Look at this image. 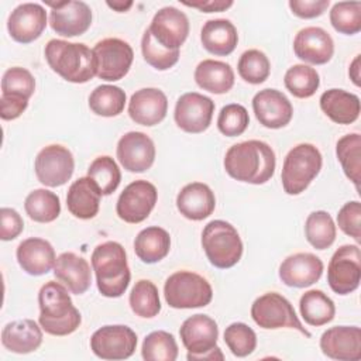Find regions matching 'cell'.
<instances>
[{"label": "cell", "mask_w": 361, "mask_h": 361, "mask_svg": "<svg viewBox=\"0 0 361 361\" xmlns=\"http://www.w3.org/2000/svg\"><path fill=\"white\" fill-rule=\"evenodd\" d=\"M275 152L264 141L248 140L231 145L224 157V169L235 180L262 185L275 172Z\"/></svg>", "instance_id": "obj_1"}, {"label": "cell", "mask_w": 361, "mask_h": 361, "mask_svg": "<svg viewBox=\"0 0 361 361\" xmlns=\"http://www.w3.org/2000/svg\"><path fill=\"white\" fill-rule=\"evenodd\" d=\"M68 290L63 283L48 281L38 292V322L51 336H68L82 323V316L73 306Z\"/></svg>", "instance_id": "obj_2"}, {"label": "cell", "mask_w": 361, "mask_h": 361, "mask_svg": "<svg viewBox=\"0 0 361 361\" xmlns=\"http://www.w3.org/2000/svg\"><path fill=\"white\" fill-rule=\"evenodd\" d=\"M44 54L49 68L68 82L86 83L96 76L97 66L93 49L82 42L49 39Z\"/></svg>", "instance_id": "obj_3"}, {"label": "cell", "mask_w": 361, "mask_h": 361, "mask_svg": "<svg viewBox=\"0 0 361 361\" xmlns=\"http://www.w3.org/2000/svg\"><path fill=\"white\" fill-rule=\"evenodd\" d=\"M92 268L99 292L106 298H120L128 288L131 272L124 247L117 241L99 244L92 252Z\"/></svg>", "instance_id": "obj_4"}, {"label": "cell", "mask_w": 361, "mask_h": 361, "mask_svg": "<svg viewBox=\"0 0 361 361\" xmlns=\"http://www.w3.org/2000/svg\"><path fill=\"white\" fill-rule=\"evenodd\" d=\"M323 158L317 147L309 142L298 144L285 157L282 165V188L288 195H300L319 175Z\"/></svg>", "instance_id": "obj_5"}, {"label": "cell", "mask_w": 361, "mask_h": 361, "mask_svg": "<svg viewBox=\"0 0 361 361\" xmlns=\"http://www.w3.org/2000/svg\"><path fill=\"white\" fill-rule=\"evenodd\" d=\"M202 247L209 262L220 269L234 267L243 255L238 231L224 220H212L202 231Z\"/></svg>", "instance_id": "obj_6"}, {"label": "cell", "mask_w": 361, "mask_h": 361, "mask_svg": "<svg viewBox=\"0 0 361 361\" xmlns=\"http://www.w3.org/2000/svg\"><path fill=\"white\" fill-rule=\"evenodd\" d=\"M179 336L188 350L189 361L224 360L221 350L217 347L219 327L210 316L197 313L188 317L179 329Z\"/></svg>", "instance_id": "obj_7"}, {"label": "cell", "mask_w": 361, "mask_h": 361, "mask_svg": "<svg viewBox=\"0 0 361 361\" xmlns=\"http://www.w3.org/2000/svg\"><path fill=\"white\" fill-rule=\"evenodd\" d=\"M166 303L173 309L204 307L212 302L213 289L206 278L192 271H178L164 285Z\"/></svg>", "instance_id": "obj_8"}, {"label": "cell", "mask_w": 361, "mask_h": 361, "mask_svg": "<svg viewBox=\"0 0 361 361\" xmlns=\"http://www.w3.org/2000/svg\"><path fill=\"white\" fill-rule=\"evenodd\" d=\"M251 317L261 329L275 330L288 327L310 337V333L298 319L292 303L281 293L268 292L257 298L251 306Z\"/></svg>", "instance_id": "obj_9"}, {"label": "cell", "mask_w": 361, "mask_h": 361, "mask_svg": "<svg viewBox=\"0 0 361 361\" xmlns=\"http://www.w3.org/2000/svg\"><path fill=\"white\" fill-rule=\"evenodd\" d=\"M361 251L355 244H344L336 250L327 267V282L337 295H348L360 286Z\"/></svg>", "instance_id": "obj_10"}, {"label": "cell", "mask_w": 361, "mask_h": 361, "mask_svg": "<svg viewBox=\"0 0 361 361\" xmlns=\"http://www.w3.org/2000/svg\"><path fill=\"white\" fill-rule=\"evenodd\" d=\"M93 54L97 66L96 76L107 82L123 79L128 73L134 59L131 45L120 38H104L99 41L93 48Z\"/></svg>", "instance_id": "obj_11"}, {"label": "cell", "mask_w": 361, "mask_h": 361, "mask_svg": "<svg viewBox=\"0 0 361 361\" xmlns=\"http://www.w3.org/2000/svg\"><path fill=\"white\" fill-rule=\"evenodd\" d=\"M137 347V334L124 324H111L97 329L90 337V350L102 360L130 358Z\"/></svg>", "instance_id": "obj_12"}, {"label": "cell", "mask_w": 361, "mask_h": 361, "mask_svg": "<svg viewBox=\"0 0 361 361\" xmlns=\"http://www.w3.org/2000/svg\"><path fill=\"white\" fill-rule=\"evenodd\" d=\"M34 169L38 180L42 185L56 188L65 185L72 178L75 159L66 147L51 144L38 152L34 162Z\"/></svg>", "instance_id": "obj_13"}, {"label": "cell", "mask_w": 361, "mask_h": 361, "mask_svg": "<svg viewBox=\"0 0 361 361\" xmlns=\"http://www.w3.org/2000/svg\"><path fill=\"white\" fill-rule=\"evenodd\" d=\"M157 199L158 192L151 182L145 179L134 180L124 188L117 199V216L130 224L141 223L155 207Z\"/></svg>", "instance_id": "obj_14"}, {"label": "cell", "mask_w": 361, "mask_h": 361, "mask_svg": "<svg viewBox=\"0 0 361 361\" xmlns=\"http://www.w3.org/2000/svg\"><path fill=\"white\" fill-rule=\"evenodd\" d=\"M214 113V102L197 92L183 93L173 111L176 126L185 133L199 134L209 128Z\"/></svg>", "instance_id": "obj_15"}, {"label": "cell", "mask_w": 361, "mask_h": 361, "mask_svg": "<svg viewBox=\"0 0 361 361\" xmlns=\"http://www.w3.org/2000/svg\"><path fill=\"white\" fill-rule=\"evenodd\" d=\"M49 13L51 28L62 37L85 34L92 24V10L85 1H45Z\"/></svg>", "instance_id": "obj_16"}, {"label": "cell", "mask_w": 361, "mask_h": 361, "mask_svg": "<svg viewBox=\"0 0 361 361\" xmlns=\"http://www.w3.org/2000/svg\"><path fill=\"white\" fill-rule=\"evenodd\" d=\"M148 30L158 44L175 51L189 35V20L179 8L166 6L155 13Z\"/></svg>", "instance_id": "obj_17"}, {"label": "cell", "mask_w": 361, "mask_h": 361, "mask_svg": "<svg viewBox=\"0 0 361 361\" xmlns=\"http://www.w3.org/2000/svg\"><path fill=\"white\" fill-rule=\"evenodd\" d=\"M117 159L128 172H145L155 161L154 141L141 131H128L117 142Z\"/></svg>", "instance_id": "obj_18"}, {"label": "cell", "mask_w": 361, "mask_h": 361, "mask_svg": "<svg viewBox=\"0 0 361 361\" xmlns=\"http://www.w3.org/2000/svg\"><path fill=\"white\" fill-rule=\"evenodd\" d=\"M47 27V11L38 3L18 4L8 16L10 37L20 44H30L39 38Z\"/></svg>", "instance_id": "obj_19"}, {"label": "cell", "mask_w": 361, "mask_h": 361, "mask_svg": "<svg viewBox=\"0 0 361 361\" xmlns=\"http://www.w3.org/2000/svg\"><path fill=\"white\" fill-rule=\"evenodd\" d=\"M257 120L267 128H282L292 120L293 107L289 99L276 89H262L252 97Z\"/></svg>", "instance_id": "obj_20"}, {"label": "cell", "mask_w": 361, "mask_h": 361, "mask_svg": "<svg viewBox=\"0 0 361 361\" xmlns=\"http://www.w3.org/2000/svg\"><path fill=\"white\" fill-rule=\"evenodd\" d=\"M322 353L338 361L361 360V329L357 326H334L320 337Z\"/></svg>", "instance_id": "obj_21"}, {"label": "cell", "mask_w": 361, "mask_h": 361, "mask_svg": "<svg viewBox=\"0 0 361 361\" xmlns=\"http://www.w3.org/2000/svg\"><path fill=\"white\" fill-rule=\"evenodd\" d=\"M293 52L303 62L324 65L333 58L334 42L326 30L320 27H305L295 35Z\"/></svg>", "instance_id": "obj_22"}, {"label": "cell", "mask_w": 361, "mask_h": 361, "mask_svg": "<svg viewBox=\"0 0 361 361\" xmlns=\"http://www.w3.org/2000/svg\"><path fill=\"white\" fill-rule=\"evenodd\" d=\"M322 259L312 252H296L286 257L279 265L281 281L290 288H307L316 283L323 274Z\"/></svg>", "instance_id": "obj_23"}, {"label": "cell", "mask_w": 361, "mask_h": 361, "mask_svg": "<svg viewBox=\"0 0 361 361\" xmlns=\"http://www.w3.org/2000/svg\"><path fill=\"white\" fill-rule=\"evenodd\" d=\"M168 111V99L157 87H144L133 93L128 102L130 118L141 126L152 127L159 124Z\"/></svg>", "instance_id": "obj_24"}, {"label": "cell", "mask_w": 361, "mask_h": 361, "mask_svg": "<svg viewBox=\"0 0 361 361\" xmlns=\"http://www.w3.org/2000/svg\"><path fill=\"white\" fill-rule=\"evenodd\" d=\"M18 265L28 275L39 276L48 274L55 265V250L49 241L39 237L23 240L16 251Z\"/></svg>", "instance_id": "obj_25"}, {"label": "cell", "mask_w": 361, "mask_h": 361, "mask_svg": "<svg viewBox=\"0 0 361 361\" xmlns=\"http://www.w3.org/2000/svg\"><path fill=\"white\" fill-rule=\"evenodd\" d=\"M54 275L69 289V292L75 295L85 293L92 283V271L89 262L72 251L62 252L56 257Z\"/></svg>", "instance_id": "obj_26"}, {"label": "cell", "mask_w": 361, "mask_h": 361, "mask_svg": "<svg viewBox=\"0 0 361 361\" xmlns=\"http://www.w3.org/2000/svg\"><path fill=\"white\" fill-rule=\"evenodd\" d=\"M176 207L183 217L200 221L213 213L216 207V197L206 183L192 182L185 185L178 193Z\"/></svg>", "instance_id": "obj_27"}, {"label": "cell", "mask_w": 361, "mask_h": 361, "mask_svg": "<svg viewBox=\"0 0 361 361\" xmlns=\"http://www.w3.org/2000/svg\"><path fill=\"white\" fill-rule=\"evenodd\" d=\"M102 192L89 176L76 179L68 189L66 206L76 219L89 220L99 213Z\"/></svg>", "instance_id": "obj_28"}, {"label": "cell", "mask_w": 361, "mask_h": 361, "mask_svg": "<svg viewBox=\"0 0 361 361\" xmlns=\"http://www.w3.org/2000/svg\"><path fill=\"white\" fill-rule=\"evenodd\" d=\"M42 327L31 319L14 320L7 323L1 331V344L6 350L16 354L35 351L42 343Z\"/></svg>", "instance_id": "obj_29"}, {"label": "cell", "mask_w": 361, "mask_h": 361, "mask_svg": "<svg viewBox=\"0 0 361 361\" xmlns=\"http://www.w3.org/2000/svg\"><path fill=\"white\" fill-rule=\"evenodd\" d=\"M200 41L207 52L217 56H227L237 47V28L226 18L209 20L202 27Z\"/></svg>", "instance_id": "obj_30"}, {"label": "cell", "mask_w": 361, "mask_h": 361, "mask_svg": "<svg viewBox=\"0 0 361 361\" xmlns=\"http://www.w3.org/2000/svg\"><path fill=\"white\" fill-rule=\"evenodd\" d=\"M319 102L322 111L337 124H351L360 117V97L344 89H329Z\"/></svg>", "instance_id": "obj_31"}, {"label": "cell", "mask_w": 361, "mask_h": 361, "mask_svg": "<svg viewBox=\"0 0 361 361\" xmlns=\"http://www.w3.org/2000/svg\"><path fill=\"white\" fill-rule=\"evenodd\" d=\"M195 82L206 92L223 94L234 86V72L226 62L203 59L195 69Z\"/></svg>", "instance_id": "obj_32"}, {"label": "cell", "mask_w": 361, "mask_h": 361, "mask_svg": "<svg viewBox=\"0 0 361 361\" xmlns=\"http://www.w3.org/2000/svg\"><path fill=\"white\" fill-rule=\"evenodd\" d=\"M171 250L168 231L158 226L141 230L134 240L135 255L145 264H155L164 259Z\"/></svg>", "instance_id": "obj_33"}, {"label": "cell", "mask_w": 361, "mask_h": 361, "mask_svg": "<svg viewBox=\"0 0 361 361\" xmlns=\"http://www.w3.org/2000/svg\"><path fill=\"white\" fill-rule=\"evenodd\" d=\"M299 310L309 326H324L334 319V302L320 289H310L300 296Z\"/></svg>", "instance_id": "obj_34"}, {"label": "cell", "mask_w": 361, "mask_h": 361, "mask_svg": "<svg viewBox=\"0 0 361 361\" xmlns=\"http://www.w3.org/2000/svg\"><path fill=\"white\" fill-rule=\"evenodd\" d=\"M336 155L345 176L358 190L361 180V135L358 133L343 135L336 144Z\"/></svg>", "instance_id": "obj_35"}, {"label": "cell", "mask_w": 361, "mask_h": 361, "mask_svg": "<svg viewBox=\"0 0 361 361\" xmlns=\"http://www.w3.org/2000/svg\"><path fill=\"white\" fill-rule=\"evenodd\" d=\"M28 217L37 223H51L61 213L59 196L48 189H34L24 202Z\"/></svg>", "instance_id": "obj_36"}, {"label": "cell", "mask_w": 361, "mask_h": 361, "mask_svg": "<svg viewBox=\"0 0 361 361\" xmlns=\"http://www.w3.org/2000/svg\"><path fill=\"white\" fill-rule=\"evenodd\" d=\"M305 235L316 250L329 248L336 240V224L333 217L324 210L312 212L305 221Z\"/></svg>", "instance_id": "obj_37"}, {"label": "cell", "mask_w": 361, "mask_h": 361, "mask_svg": "<svg viewBox=\"0 0 361 361\" xmlns=\"http://www.w3.org/2000/svg\"><path fill=\"white\" fill-rule=\"evenodd\" d=\"M126 106V92L113 85H100L89 96L90 110L102 117L118 116Z\"/></svg>", "instance_id": "obj_38"}, {"label": "cell", "mask_w": 361, "mask_h": 361, "mask_svg": "<svg viewBox=\"0 0 361 361\" xmlns=\"http://www.w3.org/2000/svg\"><path fill=\"white\" fill-rule=\"evenodd\" d=\"M283 83L295 97L307 99L319 89L320 76L314 68L305 63H296L286 71Z\"/></svg>", "instance_id": "obj_39"}, {"label": "cell", "mask_w": 361, "mask_h": 361, "mask_svg": "<svg viewBox=\"0 0 361 361\" xmlns=\"http://www.w3.org/2000/svg\"><path fill=\"white\" fill-rule=\"evenodd\" d=\"M128 302L131 310L144 319L155 317L161 312L158 288L148 279H140L135 282L130 292Z\"/></svg>", "instance_id": "obj_40"}, {"label": "cell", "mask_w": 361, "mask_h": 361, "mask_svg": "<svg viewBox=\"0 0 361 361\" xmlns=\"http://www.w3.org/2000/svg\"><path fill=\"white\" fill-rule=\"evenodd\" d=\"M141 355L145 361H175L178 358L176 340L165 330L152 331L142 341Z\"/></svg>", "instance_id": "obj_41"}, {"label": "cell", "mask_w": 361, "mask_h": 361, "mask_svg": "<svg viewBox=\"0 0 361 361\" xmlns=\"http://www.w3.org/2000/svg\"><path fill=\"white\" fill-rule=\"evenodd\" d=\"M87 176L99 186L102 195H111L120 185L121 172L116 161L109 155L97 157L87 169Z\"/></svg>", "instance_id": "obj_42"}, {"label": "cell", "mask_w": 361, "mask_h": 361, "mask_svg": "<svg viewBox=\"0 0 361 361\" xmlns=\"http://www.w3.org/2000/svg\"><path fill=\"white\" fill-rule=\"evenodd\" d=\"M330 23L333 28L345 35H354L361 31V3L337 1L330 10Z\"/></svg>", "instance_id": "obj_43"}, {"label": "cell", "mask_w": 361, "mask_h": 361, "mask_svg": "<svg viewBox=\"0 0 361 361\" xmlns=\"http://www.w3.org/2000/svg\"><path fill=\"white\" fill-rule=\"evenodd\" d=\"M237 71L241 79L251 85H259L265 82L271 72V63L268 56L259 49H248L241 54Z\"/></svg>", "instance_id": "obj_44"}, {"label": "cell", "mask_w": 361, "mask_h": 361, "mask_svg": "<svg viewBox=\"0 0 361 361\" xmlns=\"http://www.w3.org/2000/svg\"><path fill=\"white\" fill-rule=\"evenodd\" d=\"M141 52L145 62L157 71H166L172 68L179 59V49H166L158 44L148 28L144 31L141 38Z\"/></svg>", "instance_id": "obj_45"}, {"label": "cell", "mask_w": 361, "mask_h": 361, "mask_svg": "<svg viewBox=\"0 0 361 361\" xmlns=\"http://www.w3.org/2000/svg\"><path fill=\"white\" fill-rule=\"evenodd\" d=\"M224 343L235 357H247L257 347V334L245 323H231L224 330Z\"/></svg>", "instance_id": "obj_46"}, {"label": "cell", "mask_w": 361, "mask_h": 361, "mask_svg": "<svg viewBox=\"0 0 361 361\" xmlns=\"http://www.w3.org/2000/svg\"><path fill=\"white\" fill-rule=\"evenodd\" d=\"M250 124V116L244 106L238 103L226 104L217 117V128L226 137L241 135Z\"/></svg>", "instance_id": "obj_47"}, {"label": "cell", "mask_w": 361, "mask_h": 361, "mask_svg": "<svg viewBox=\"0 0 361 361\" xmlns=\"http://www.w3.org/2000/svg\"><path fill=\"white\" fill-rule=\"evenodd\" d=\"M35 92V79L30 71L21 66L8 68L1 79V93L20 94L30 99Z\"/></svg>", "instance_id": "obj_48"}, {"label": "cell", "mask_w": 361, "mask_h": 361, "mask_svg": "<svg viewBox=\"0 0 361 361\" xmlns=\"http://www.w3.org/2000/svg\"><path fill=\"white\" fill-rule=\"evenodd\" d=\"M338 228L353 237L357 243L361 241V204L358 200L347 202L337 214Z\"/></svg>", "instance_id": "obj_49"}, {"label": "cell", "mask_w": 361, "mask_h": 361, "mask_svg": "<svg viewBox=\"0 0 361 361\" xmlns=\"http://www.w3.org/2000/svg\"><path fill=\"white\" fill-rule=\"evenodd\" d=\"M23 228L24 221L17 210L11 207L0 209V238L3 241L14 240L21 234Z\"/></svg>", "instance_id": "obj_50"}, {"label": "cell", "mask_w": 361, "mask_h": 361, "mask_svg": "<svg viewBox=\"0 0 361 361\" xmlns=\"http://www.w3.org/2000/svg\"><path fill=\"white\" fill-rule=\"evenodd\" d=\"M28 106V99L20 94L1 93L0 97V117L3 120H14L20 117Z\"/></svg>", "instance_id": "obj_51"}, {"label": "cell", "mask_w": 361, "mask_h": 361, "mask_svg": "<svg viewBox=\"0 0 361 361\" xmlns=\"http://www.w3.org/2000/svg\"><path fill=\"white\" fill-rule=\"evenodd\" d=\"M329 4V0H290L289 8L300 18H314L322 16Z\"/></svg>", "instance_id": "obj_52"}, {"label": "cell", "mask_w": 361, "mask_h": 361, "mask_svg": "<svg viewBox=\"0 0 361 361\" xmlns=\"http://www.w3.org/2000/svg\"><path fill=\"white\" fill-rule=\"evenodd\" d=\"M188 7L197 8L203 13H213V11H224L233 6L231 0H206V1H182Z\"/></svg>", "instance_id": "obj_53"}, {"label": "cell", "mask_w": 361, "mask_h": 361, "mask_svg": "<svg viewBox=\"0 0 361 361\" xmlns=\"http://www.w3.org/2000/svg\"><path fill=\"white\" fill-rule=\"evenodd\" d=\"M360 59H361V55H355V58L350 63V69H348V75H350V78H351V80H353V83L355 86L361 85V73H360L361 65H360Z\"/></svg>", "instance_id": "obj_54"}, {"label": "cell", "mask_w": 361, "mask_h": 361, "mask_svg": "<svg viewBox=\"0 0 361 361\" xmlns=\"http://www.w3.org/2000/svg\"><path fill=\"white\" fill-rule=\"evenodd\" d=\"M107 6L118 13H123L133 6V1H107Z\"/></svg>", "instance_id": "obj_55"}]
</instances>
